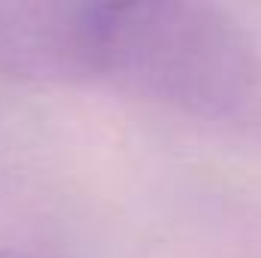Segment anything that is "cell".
<instances>
[{"mask_svg":"<svg viewBox=\"0 0 261 258\" xmlns=\"http://www.w3.org/2000/svg\"><path fill=\"white\" fill-rule=\"evenodd\" d=\"M94 76L195 122L231 131L261 125V49L213 3H97Z\"/></svg>","mask_w":261,"mask_h":258,"instance_id":"cell-1","label":"cell"},{"mask_svg":"<svg viewBox=\"0 0 261 258\" xmlns=\"http://www.w3.org/2000/svg\"><path fill=\"white\" fill-rule=\"evenodd\" d=\"M97 3L0 0V73L31 82L94 76Z\"/></svg>","mask_w":261,"mask_h":258,"instance_id":"cell-2","label":"cell"},{"mask_svg":"<svg viewBox=\"0 0 261 258\" xmlns=\"http://www.w3.org/2000/svg\"><path fill=\"white\" fill-rule=\"evenodd\" d=\"M0 258H21V255H6V252H0Z\"/></svg>","mask_w":261,"mask_h":258,"instance_id":"cell-3","label":"cell"}]
</instances>
